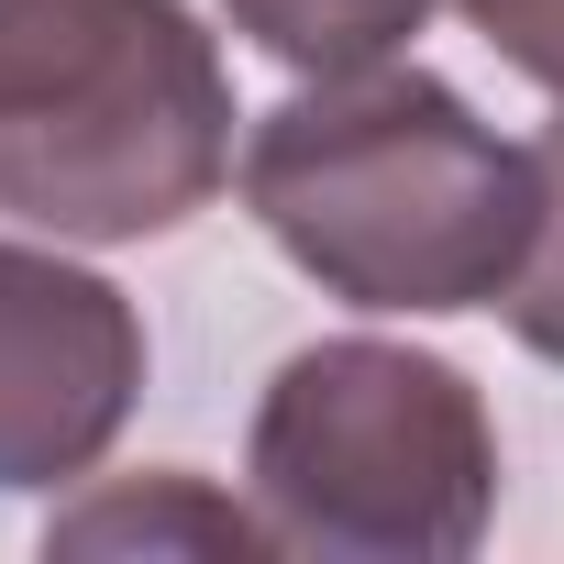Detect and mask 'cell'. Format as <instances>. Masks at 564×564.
<instances>
[{
  "instance_id": "6da1fadb",
  "label": "cell",
  "mask_w": 564,
  "mask_h": 564,
  "mask_svg": "<svg viewBox=\"0 0 564 564\" xmlns=\"http://www.w3.org/2000/svg\"><path fill=\"white\" fill-rule=\"evenodd\" d=\"M243 210L322 300L454 322L498 311L531 254L542 166L432 67H355L311 78L243 133Z\"/></svg>"
},
{
  "instance_id": "7a4b0ae2",
  "label": "cell",
  "mask_w": 564,
  "mask_h": 564,
  "mask_svg": "<svg viewBox=\"0 0 564 564\" xmlns=\"http://www.w3.org/2000/svg\"><path fill=\"white\" fill-rule=\"evenodd\" d=\"M232 177V78L188 0H0V210L144 243Z\"/></svg>"
},
{
  "instance_id": "3957f363",
  "label": "cell",
  "mask_w": 564,
  "mask_h": 564,
  "mask_svg": "<svg viewBox=\"0 0 564 564\" xmlns=\"http://www.w3.org/2000/svg\"><path fill=\"white\" fill-rule=\"evenodd\" d=\"M243 476L276 553L454 564L498 520V421L454 355L344 333L265 377Z\"/></svg>"
},
{
  "instance_id": "277c9868",
  "label": "cell",
  "mask_w": 564,
  "mask_h": 564,
  "mask_svg": "<svg viewBox=\"0 0 564 564\" xmlns=\"http://www.w3.org/2000/svg\"><path fill=\"white\" fill-rule=\"evenodd\" d=\"M144 399V322L100 265L0 243V498L78 487Z\"/></svg>"
},
{
  "instance_id": "5b68a950",
  "label": "cell",
  "mask_w": 564,
  "mask_h": 564,
  "mask_svg": "<svg viewBox=\"0 0 564 564\" xmlns=\"http://www.w3.org/2000/svg\"><path fill=\"white\" fill-rule=\"evenodd\" d=\"M45 553H199V564H254V553H276V531H265V509L221 498L210 476L155 465V476H100L89 498H67L45 520Z\"/></svg>"
},
{
  "instance_id": "8992f818",
  "label": "cell",
  "mask_w": 564,
  "mask_h": 564,
  "mask_svg": "<svg viewBox=\"0 0 564 564\" xmlns=\"http://www.w3.org/2000/svg\"><path fill=\"white\" fill-rule=\"evenodd\" d=\"M443 12V0H221V23L276 56L289 78H355V67H388L410 56V34Z\"/></svg>"
},
{
  "instance_id": "52a82bcc",
  "label": "cell",
  "mask_w": 564,
  "mask_h": 564,
  "mask_svg": "<svg viewBox=\"0 0 564 564\" xmlns=\"http://www.w3.org/2000/svg\"><path fill=\"white\" fill-rule=\"evenodd\" d=\"M531 166H542V210H531V254H520V276L498 289V322H509L520 355L564 366V111L531 133Z\"/></svg>"
},
{
  "instance_id": "ba28073f",
  "label": "cell",
  "mask_w": 564,
  "mask_h": 564,
  "mask_svg": "<svg viewBox=\"0 0 564 564\" xmlns=\"http://www.w3.org/2000/svg\"><path fill=\"white\" fill-rule=\"evenodd\" d=\"M454 12L498 45V67H520L531 89L564 100V0H454Z\"/></svg>"
}]
</instances>
